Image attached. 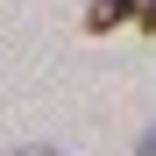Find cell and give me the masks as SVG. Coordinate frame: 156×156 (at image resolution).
Listing matches in <instances>:
<instances>
[{
	"label": "cell",
	"mask_w": 156,
	"mask_h": 156,
	"mask_svg": "<svg viewBox=\"0 0 156 156\" xmlns=\"http://www.w3.org/2000/svg\"><path fill=\"white\" fill-rule=\"evenodd\" d=\"M121 21H135V0H92V7H85V29L92 36H114Z\"/></svg>",
	"instance_id": "6da1fadb"
},
{
	"label": "cell",
	"mask_w": 156,
	"mask_h": 156,
	"mask_svg": "<svg viewBox=\"0 0 156 156\" xmlns=\"http://www.w3.org/2000/svg\"><path fill=\"white\" fill-rule=\"evenodd\" d=\"M135 29H142V36H156V0H135Z\"/></svg>",
	"instance_id": "7a4b0ae2"
},
{
	"label": "cell",
	"mask_w": 156,
	"mask_h": 156,
	"mask_svg": "<svg viewBox=\"0 0 156 156\" xmlns=\"http://www.w3.org/2000/svg\"><path fill=\"white\" fill-rule=\"evenodd\" d=\"M135 156H156V128H149V135H142V142H135Z\"/></svg>",
	"instance_id": "3957f363"
},
{
	"label": "cell",
	"mask_w": 156,
	"mask_h": 156,
	"mask_svg": "<svg viewBox=\"0 0 156 156\" xmlns=\"http://www.w3.org/2000/svg\"><path fill=\"white\" fill-rule=\"evenodd\" d=\"M14 156H64V149H36V142H29V149H14Z\"/></svg>",
	"instance_id": "277c9868"
}]
</instances>
